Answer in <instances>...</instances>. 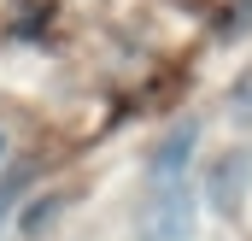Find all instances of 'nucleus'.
Wrapping results in <instances>:
<instances>
[{"mask_svg":"<svg viewBox=\"0 0 252 241\" xmlns=\"http://www.w3.org/2000/svg\"><path fill=\"white\" fill-rule=\"evenodd\" d=\"M193 212H199V200H193V188L182 177H153L147 200H141V218H135L141 241H188Z\"/></svg>","mask_w":252,"mask_h":241,"instance_id":"obj_1","label":"nucleus"},{"mask_svg":"<svg viewBox=\"0 0 252 241\" xmlns=\"http://www.w3.org/2000/svg\"><path fill=\"white\" fill-rule=\"evenodd\" d=\"M193 135H199V123H176L164 135V147L153 153V177H182V165L193 159Z\"/></svg>","mask_w":252,"mask_h":241,"instance_id":"obj_2","label":"nucleus"},{"mask_svg":"<svg viewBox=\"0 0 252 241\" xmlns=\"http://www.w3.org/2000/svg\"><path fill=\"white\" fill-rule=\"evenodd\" d=\"M252 171L247 153H229V159H217L211 165V200L223 206V212H235V200H241V177Z\"/></svg>","mask_w":252,"mask_h":241,"instance_id":"obj_3","label":"nucleus"},{"mask_svg":"<svg viewBox=\"0 0 252 241\" xmlns=\"http://www.w3.org/2000/svg\"><path fill=\"white\" fill-rule=\"evenodd\" d=\"M235 118H241V123H252V71L235 82Z\"/></svg>","mask_w":252,"mask_h":241,"instance_id":"obj_4","label":"nucleus"},{"mask_svg":"<svg viewBox=\"0 0 252 241\" xmlns=\"http://www.w3.org/2000/svg\"><path fill=\"white\" fill-rule=\"evenodd\" d=\"M18 194H24V171H6V177H0V218H6V206H12Z\"/></svg>","mask_w":252,"mask_h":241,"instance_id":"obj_5","label":"nucleus"}]
</instances>
